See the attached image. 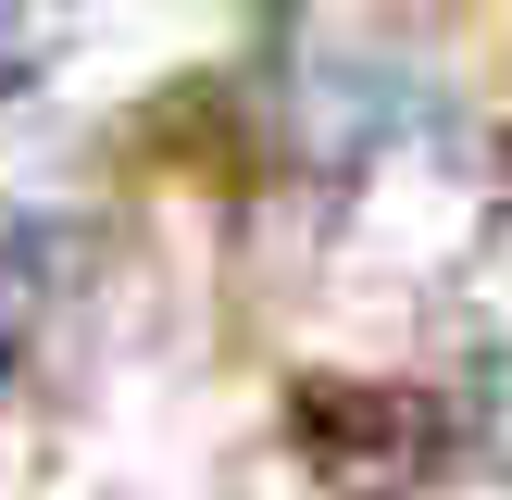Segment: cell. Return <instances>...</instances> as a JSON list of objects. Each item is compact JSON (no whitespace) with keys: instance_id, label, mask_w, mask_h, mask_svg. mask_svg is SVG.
<instances>
[{"instance_id":"1","label":"cell","mask_w":512,"mask_h":500,"mask_svg":"<svg viewBox=\"0 0 512 500\" xmlns=\"http://www.w3.org/2000/svg\"><path fill=\"white\" fill-rule=\"evenodd\" d=\"M300 463L338 500H413L425 475L450 463V413L425 388H363V375H313L300 388Z\"/></svg>"},{"instance_id":"2","label":"cell","mask_w":512,"mask_h":500,"mask_svg":"<svg viewBox=\"0 0 512 500\" xmlns=\"http://www.w3.org/2000/svg\"><path fill=\"white\" fill-rule=\"evenodd\" d=\"M75 25H88V0H0V100L38 88V75L75 50Z\"/></svg>"},{"instance_id":"4","label":"cell","mask_w":512,"mask_h":500,"mask_svg":"<svg viewBox=\"0 0 512 500\" xmlns=\"http://www.w3.org/2000/svg\"><path fill=\"white\" fill-rule=\"evenodd\" d=\"M0 375H13V338H0Z\"/></svg>"},{"instance_id":"3","label":"cell","mask_w":512,"mask_h":500,"mask_svg":"<svg viewBox=\"0 0 512 500\" xmlns=\"http://www.w3.org/2000/svg\"><path fill=\"white\" fill-rule=\"evenodd\" d=\"M463 438H475V463H488V475H512V325H500V350H488V363H475Z\"/></svg>"}]
</instances>
